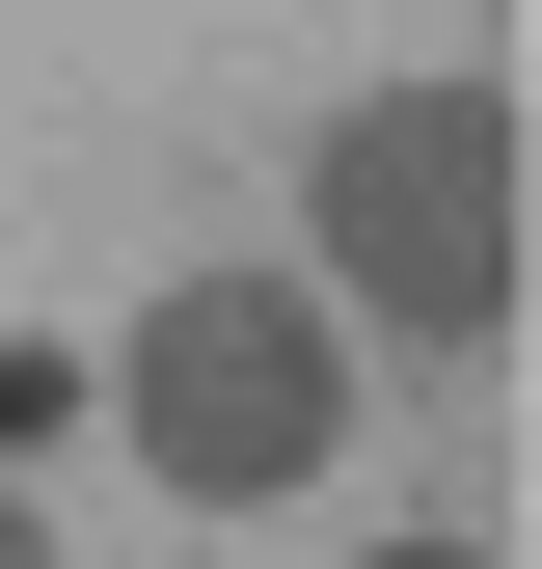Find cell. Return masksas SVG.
<instances>
[{
  "mask_svg": "<svg viewBox=\"0 0 542 569\" xmlns=\"http://www.w3.org/2000/svg\"><path fill=\"white\" fill-rule=\"evenodd\" d=\"M299 218H325V326H406V352H489L515 326V82H353L299 136Z\"/></svg>",
  "mask_w": 542,
  "mask_h": 569,
  "instance_id": "1",
  "label": "cell"
},
{
  "mask_svg": "<svg viewBox=\"0 0 542 569\" xmlns=\"http://www.w3.org/2000/svg\"><path fill=\"white\" fill-rule=\"evenodd\" d=\"M353 569H489V542H353Z\"/></svg>",
  "mask_w": 542,
  "mask_h": 569,
  "instance_id": "3",
  "label": "cell"
},
{
  "mask_svg": "<svg viewBox=\"0 0 542 569\" xmlns=\"http://www.w3.org/2000/svg\"><path fill=\"white\" fill-rule=\"evenodd\" d=\"M136 461L190 488V516H271V488H325V435H353V326L271 299V271H190V299H136Z\"/></svg>",
  "mask_w": 542,
  "mask_h": 569,
  "instance_id": "2",
  "label": "cell"
},
{
  "mask_svg": "<svg viewBox=\"0 0 542 569\" xmlns=\"http://www.w3.org/2000/svg\"><path fill=\"white\" fill-rule=\"evenodd\" d=\"M0 569H54V542H28V488H0Z\"/></svg>",
  "mask_w": 542,
  "mask_h": 569,
  "instance_id": "4",
  "label": "cell"
}]
</instances>
